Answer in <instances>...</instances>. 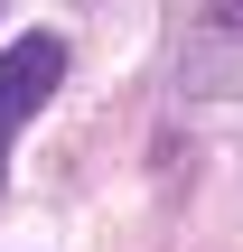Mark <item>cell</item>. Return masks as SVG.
<instances>
[{"mask_svg":"<svg viewBox=\"0 0 243 252\" xmlns=\"http://www.w3.org/2000/svg\"><path fill=\"white\" fill-rule=\"evenodd\" d=\"M56 84H66V47H56L47 28H28L19 47H0V178H9V131H19Z\"/></svg>","mask_w":243,"mask_h":252,"instance_id":"1","label":"cell"}]
</instances>
